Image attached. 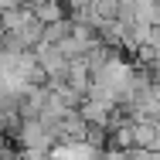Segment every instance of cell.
<instances>
[{
  "label": "cell",
  "mask_w": 160,
  "mask_h": 160,
  "mask_svg": "<svg viewBox=\"0 0 160 160\" xmlns=\"http://www.w3.org/2000/svg\"><path fill=\"white\" fill-rule=\"evenodd\" d=\"M129 160H160V147H153V150H129Z\"/></svg>",
  "instance_id": "obj_7"
},
{
  "label": "cell",
  "mask_w": 160,
  "mask_h": 160,
  "mask_svg": "<svg viewBox=\"0 0 160 160\" xmlns=\"http://www.w3.org/2000/svg\"><path fill=\"white\" fill-rule=\"evenodd\" d=\"M136 143H133V123L119 129H109V150H116V153H129Z\"/></svg>",
  "instance_id": "obj_5"
},
{
  "label": "cell",
  "mask_w": 160,
  "mask_h": 160,
  "mask_svg": "<svg viewBox=\"0 0 160 160\" xmlns=\"http://www.w3.org/2000/svg\"><path fill=\"white\" fill-rule=\"evenodd\" d=\"M78 112H82L92 126H106V129H109V116H112V106H109V102H99V99H82Z\"/></svg>",
  "instance_id": "obj_2"
},
{
  "label": "cell",
  "mask_w": 160,
  "mask_h": 160,
  "mask_svg": "<svg viewBox=\"0 0 160 160\" xmlns=\"http://www.w3.org/2000/svg\"><path fill=\"white\" fill-rule=\"evenodd\" d=\"M31 10H34V17H38L41 24H58V21H65V3L62 0H41Z\"/></svg>",
  "instance_id": "obj_4"
},
{
  "label": "cell",
  "mask_w": 160,
  "mask_h": 160,
  "mask_svg": "<svg viewBox=\"0 0 160 160\" xmlns=\"http://www.w3.org/2000/svg\"><path fill=\"white\" fill-rule=\"evenodd\" d=\"M157 143H160V119H157Z\"/></svg>",
  "instance_id": "obj_9"
},
{
  "label": "cell",
  "mask_w": 160,
  "mask_h": 160,
  "mask_svg": "<svg viewBox=\"0 0 160 160\" xmlns=\"http://www.w3.org/2000/svg\"><path fill=\"white\" fill-rule=\"evenodd\" d=\"M72 34V21H58V24H44V41L48 44H62Z\"/></svg>",
  "instance_id": "obj_6"
},
{
  "label": "cell",
  "mask_w": 160,
  "mask_h": 160,
  "mask_svg": "<svg viewBox=\"0 0 160 160\" xmlns=\"http://www.w3.org/2000/svg\"><path fill=\"white\" fill-rule=\"evenodd\" d=\"M133 150H153L160 147L157 143V123L153 119H140V123H133Z\"/></svg>",
  "instance_id": "obj_3"
},
{
  "label": "cell",
  "mask_w": 160,
  "mask_h": 160,
  "mask_svg": "<svg viewBox=\"0 0 160 160\" xmlns=\"http://www.w3.org/2000/svg\"><path fill=\"white\" fill-rule=\"evenodd\" d=\"M62 3H68L72 10H78V7H85V3H92V0H62Z\"/></svg>",
  "instance_id": "obj_8"
},
{
  "label": "cell",
  "mask_w": 160,
  "mask_h": 160,
  "mask_svg": "<svg viewBox=\"0 0 160 160\" xmlns=\"http://www.w3.org/2000/svg\"><path fill=\"white\" fill-rule=\"evenodd\" d=\"M0 157H3V140H0Z\"/></svg>",
  "instance_id": "obj_10"
},
{
  "label": "cell",
  "mask_w": 160,
  "mask_h": 160,
  "mask_svg": "<svg viewBox=\"0 0 160 160\" xmlns=\"http://www.w3.org/2000/svg\"><path fill=\"white\" fill-rule=\"evenodd\" d=\"M55 140H58V136L44 126L41 119H21V129H17L21 150H44V153H51Z\"/></svg>",
  "instance_id": "obj_1"
}]
</instances>
